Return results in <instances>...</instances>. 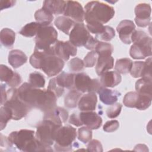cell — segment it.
<instances>
[{
    "label": "cell",
    "instance_id": "cell-4",
    "mask_svg": "<svg viewBox=\"0 0 152 152\" xmlns=\"http://www.w3.org/2000/svg\"><path fill=\"white\" fill-rule=\"evenodd\" d=\"M131 39L134 43L131 46L129 55L133 59H142L151 56L152 40L145 32L135 30Z\"/></svg>",
    "mask_w": 152,
    "mask_h": 152
},
{
    "label": "cell",
    "instance_id": "cell-7",
    "mask_svg": "<svg viewBox=\"0 0 152 152\" xmlns=\"http://www.w3.org/2000/svg\"><path fill=\"white\" fill-rule=\"evenodd\" d=\"M61 126L51 120L43 119L37 126L35 137L45 147H50L55 141L56 130Z\"/></svg>",
    "mask_w": 152,
    "mask_h": 152
},
{
    "label": "cell",
    "instance_id": "cell-24",
    "mask_svg": "<svg viewBox=\"0 0 152 152\" xmlns=\"http://www.w3.org/2000/svg\"><path fill=\"white\" fill-rule=\"evenodd\" d=\"M27 61L26 54L18 49H14L10 52L8 55V62L14 68H18L24 64Z\"/></svg>",
    "mask_w": 152,
    "mask_h": 152
},
{
    "label": "cell",
    "instance_id": "cell-45",
    "mask_svg": "<svg viewBox=\"0 0 152 152\" xmlns=\"http://www.w3.org/2000/svg\"><path fill=\"white\" fill-rule=\"evenodd\" d=\"M151 58L150 57L144 62V65L141 74L142 78L151 81Z\"/></svg>",
    "mask_w": 152,
    "mask_h": 152
},
{
    "label": "cell",
    "instance_id": "cell-5",
    "mask_svg": "<svg viewBox=\"0 0 152 152\" xmlns=\"http://www.w3.org/2000/svg\"><path fill=\"white\" fill-rule=\"evenodd\" d=\"M7 100L3 105L8 107L11 112L12 119L20 120L26 116L31 109L19 98L17 89L11 88L7 91Z\"/></svg>",
    "mask_w": 152,
    "mask_h": 152
},
{
    "label": "cell",
    "instance_id": "cell-26",
    "mask_svg": "<svg viewBox=\"0 0 152 152\" xmlns=\"http://www.w3.org/2000/svg\"><path fill=\"white\" fill-rule=\"evenodd\" d=\"M15 32L8 28H4L1 30L0 40L1 44L7 48H11L15 42Z\"/></svg>",
    "mask_w": 152,
    "mask_h": 152
},
{
    "label": "cell",
    "instance_id": "cell-33",
    "mask_svg": "<svg viewBox=\"0 0 152 152\" xmlns=\"http://www.w3.org/2000/svg\"><path fill=\"white\" fill-rule=\"evenodd\" d=\"M28 83L34 88H43L45 84V79L40 72H34L29 75Z\"/></svg>",
    "mask_w": 152,
    "mask_h": 152
},
{
    "label": "cell",
    "instance_id": "cell-35",
    "mask_svg": "<svg viewBox=\"0 0 152 152\" xmlns=\"http://www.w3.org/2000/svg\"><path fill=\"white\" fill-rule=\"evenodd\" d=\"M138 94L136 91L127 93L123 99L124 104L128 107H135L138 99Z\"/></svg>",
    "mask_w": 152,
    "mask_h": 152
},
{
    "label": "cell",
    "instance_id": "cell-15",
    "mask_svg": "<svg viewBox=\"0 0 152 152\" xmlns=\"http://www.w3.org/2000/svg\"><path fill=\"white\" fill-rule=\"evenodd\" d=\"M0 78L2 82H5L11 88L18 86L22 81L20 74L3 64L0 65Z\"/></svg>",
    "mask_w": 152,
    "mask_h": 152
},
{
    "label": "cell",
    "instance_id": "cell-28",
    "mask_svg": "<svg viewBox=\"0 0 152 152\" xmlns=\"http://www.w3.org/2000/svg\"><path fill=\"white\" fill-rule=\"evenodd\" d=\"M34 18L36 22L42 26H49L53 19V14L43 7L36 11L34 14Z\"/></svg>",
    "mask_w": 152,
    "mask_h": 152
},
{
    "label": "cell",
    "instance_id": "cell-40",
    "mask_svg": "<svg viewBox=\"0 0 152 152\" xmlns=\"http://www.w3.org/2000/svg\"><path fill=\"white\" fill-rule=\"evenodd\" d=\"M48 90L52 91L57 98L61 97L64 93V88L60 87L56 83L55 78H53L50 80Z\"/></svg>",
    "mask_w": 152,
    "mask_h": 152
},
{
    "label": "cell",
    "instance_id": "cell-48",
    "mask_svg": "<svg viewBox=\"0 0 152 152\" xmlns=\"http://www.w3.org/2000/svg\"><path fill=\"white\" fill-rule=\"evenodd\" d=\"M69 123L75 126H80L83 125V123L81 121L79 115L77 113H72L69 119Z\"/></svg>",
    "mask_w": 152,
    "mask_h": 152
},
{
    "label": "cell",
    "instance_id": "cell-42",
    "mask_svg": "<svg viewBox=\"0 0 152 152\" xmlns=\"http://www.w3.org/2000/svg\"><path fill=\"white\" fill-rule=\"evenodd\" d=\"M144 65V62L142 61H135L133 62L129 72L131 75L134 78L140 77L142 74Z\"/></svg>",
    "mask_w": 152,
    "mask_h": 152
},
{
    "label": "cell",
    "instance_id": "cell-47",
    "mask_svg": "<svg viewBox=\"0 0 152 152\" xmlns=\"http://www.w3.org/2000/svg\"><path fill=\"white\" fill-rule=\"evenodd\" d=\"M119 126V123L116 120H111L106 122L103 125V131L107 132H112L116 131Z\"/></svg>",
    "mask_w": 152,
    "mask_h": 152
},
{
    "label": "cell",
    "instance_id": "cell-1",
    "mask_svg": "<svg viewBox=\"0 0 152 152\" xmlns=\"http://www.w3.org/2000/svg\"><path fill=\"white\" fill-rule=\"evenodd\" d=\"M29 61L34 68L41 69L49 77L61 72L65 64L64 61L55 55L53 46L47 50L34 48Z\"/></svg>",
    "mask_w": 152,
    "mask_h": 152
},
{
    "label": "cell",
    "instance_id": "cell-23",
    "mask_svg": "<svg viewBox=\"0 0 152 152\" xmlns=\"http://www.w3.org/2000/svg\"><path fill=\"white\" fill-rule=\"evenodd\" d=\"M66 1L59 0H46L44 1L43 8L48 10L52 14H61L64 13Z\"/></svg>",
    "mask_w": 152,
    "mask_h": 152
},
{
    "label": "cell",
    "instance_id": "cell-22",
    "mask_svg": "<svg viewBox=\"0 0 152 152\" xmlns=\"http://www.w3.org/2000/svg\"><path fill=\"white\" fill-rule=\"evenodd\" d=\"M97 93L99 95L100 101L106 105H112L115 103L118 99V97L121 96V93L103 87Z\"/></svg>",
    "mask_w": 152,
    "mask_h": 152
},
{
    "label": "cell",
    "instance_id": "cell-39",
    "mask_svg": "<svg viewBox=\"0 0 152 152\" xmlns=\"http://www.w3.org/2000/svg\"><path fill=\"white\" fill-rule=\"evenodd\" d=\"M94 51H96L98 55L102 53H107L112 55L113 51V48L110 43L99 41Z\"/></svg>",
    "mask_w": 152,
    "mask_h": 152
},
{
    "label": "cell",
    "instance_id": "cell-34",
    "mask_svg": "<svg viewBox=\"0 0 152 152\" xmlns=\"http://www.w3.org/2000/svg\"><path fill=\"white\" fill-rule=\"evenodd\" d=\"M12 118V115L10 110L3 106L0 109V128L1 130L4 129L7 122Z\"/></svg>",
    "mask_w": 152,
    "mask_h": 152
},
{
    "label": "cell",
    "instance_id": "cell-20",
    "mask_svg": "<svg viewBox=\"0 0 152 152\" xmlns=\"http://www.w3.org/2000/svg\"><path fill=\"white\" fill-rule=\"evenodd\" d=\"M97 97L95 93L90 92L83 95L79 100L78 106L81 111H93L96 109Z\"/></svg>",
    "mask_w": 152,
    "mask_h": 152
},
{
    "label": "cell",
    "instance_id": "cell-27",
    "mask_svg": "<svg viewBox=\"0 0 152 152\" xmlns=\"http://www.w3.org/2000/svg\"><path fill=\"white\" fill-rule=\"evenodd\" d=\"M54 24L59 30L69 35L70 30L74 27L75 23L66 17L59 16L56 18Z\"/></svg>",
    "mask_w": 152,
    "mask_h": 152
},
{
    "label": "cell",
    "instance_id": "cell-44",
    "mask_svg": "<svg viewBox=\"0 0 152 152\" xmlns=\"http://www.w3.org/2000/svg\"><path fill=\"white\" fill-rule=\"evenodd\" d=\"M122 106L119 103H114L106 110V115L109 118H115L119 115Z\"/></svg>",
    "mask_w": 152,
    "mask_h": 152
},
{
    "label": "cell",
    "instance_id": "cell-46",
    "mask_svg": "<svg viewBox=\"0 0 152 152\" xmlns=\"http://www.w3.org/2000/svg\"><path fill=\"white\" fill-rule=\"evenodd\" d=\"M87 151H96L102 152L103 151L102 145L101 142L97 140H92L89 141L87 145Z\"/></svg>",
    "mask_w": 152,
    "mask_h": 152
},
{
    "label": "cell",
    "instance_id": "cell-32",
    "mask_svg": "<svg viewBox=\"0 0 152 152\" xmlns=\"http://www.w3.org/2000/svg\"><path fill=\"white\" fill-rule=\"evenodd\" d=\"M132 61L129 58H121L118 59L116 62L115 69L119 74H126L130 72Z\"/></svg>",
    "mask_w": 152,
    "mask_h": 152
},
{
    "label": "cell",
    "instance_id": "cell-8",
    "mask_svg": "<svg viewBox=\"0 0 152 152\" xmlns=\"http://www.w3.org/2000/svg\"><path fill=\"white\" fill-rule=\"evenodd\" d=\"M58 33L53 26H41L35 37V49L47 50L57 42Z\"/></svg>",
    "mask_w": 152,
    "mask_h": 152
},
{
    "label": "cell",
    "instance_id": "cell-31",
    "mask_svg": "<svg viewBox=\"0 0 152 152\" xmlns=\"http://www.w3.org/2000/svg\"><path fill=\"white\" fill-rule=\"evenodd\" d=\"M41 25L37 22H31L26 24L20 31L19 33L23 36L31 37L37 34Z\"/></svg>",
    "mask_w": 152,
    "mask_h": 152
},
{
    "label": "cell",
    "instance_id": "cell-10",
    "mask_svg": "<svg viewBox=\"0 0 152 152\" xmlns=\"http://www.w3.org/2000/svg\"><path fill=\"white\" fill-rule=\"evenodd\" d=\"M42 91V90L34 88L28 83H23L17 88L19 98L30 109L36 107Z\"/></svg>",
    "mask_w": 152,
    "mask_h": 152
},
{
    "label": "cell",
    "instance_id": "cell-25",
    "mask_svg": "<svg viewBox=\"0 0 152 152\" xmlns=\"http://www.w3.org/2000/svg\"><path fill=\"white\" fill-rule=\"evenodd\" d=\"M74 74L66 73L62 72L57 77H55L57 84L62 88H66L68 89H73Z\"/></svg>",
    "mask_w": 152,
    "mask_h": 152
},
{
    "label": "cell",
    "instance_id": "cell-2",
    "mask_svg": "<svg viewBox=\"0 0 152 152\" xmlns=\"http://www.w3.org/2000/svg\"><path fill=\"white\" fill-rule=\"evenodd\" d=\"M34 134L35 132L33 130L23 129L11 132L8 138L13 145L23 151H53L50 147H46L43 145L36 138Z\"/></svg>",
    "mask_w": 152,
    "mask_h": 152
},
{
    "label": "cell",
    "instance_id": "cell-12",
    "mask_svg": "<svg viewBox=\"0 0 152 152\" xmlns=\"http://www.w3.org/2000/svg\"><path fill=\"white\" fill-rule=\"evenodd\" d=\"M66 17L76 23H83L84 20L85 11L81 5L77 1H66V4L64 12Z\"/></svg>",
    "mask_w": 152,
    "mask_h": 152
},
{
    "label": "cell",
    "instance_id": "cell-49",
    "mask_svg": "<svg viewBox=\"0 0 152 152\" xmlns=\"http://www.w3.org/2000/svg\"><path fill=\"white\" fill-rule=\"evenodd\" d=\"M16 3V1L12 0H1L0 1V10L11 8L13 7Z\"/></svg>",
    "mask_w": 152,
    "mask_h": 152
},
{
    "label": "cell",
    "instance_id": "cell-17",
    "mask_svg": "<svg viewBox=\"0 0 152 152\" xmlns=\"http://www.w3.org/2000/svg\"><path fill=\"white\" fill-rule=\"evenodd\" d=\"M79 116L83 124L90 129H97L102 124V118L95 112L82 111Z\"/></svg>",
    "mask_w": 152,
    "mask_h": 152
},
{
    "label": "cell",
    "instance_id": "cell-16",
    "mask_svg": "<svg viewBox=\"0 0 152 152\" xmlns=\"http://www.w3.org/2000/svg\"><path fill=\"white\" fill-rule=\"evenodd\" d=\"M135 30V26L134 22L129 20L121 21L116 27L119 38L121 41L125 44L131 43V35Z\"/></svg>",
    "mask_w": 152,
    "mask_h": 152
},
{
    "label": "cell",
    "instance_id": "cell-6",
    "mask_svg": "<svg viewBox=\"0 0 152 152\" xmlns=\"http://www.w3.org/2000/svg\"><path fill=\"white\" fill-rule=\"evenodd\" d=\"M77 137L76 129L70 125L61 126L55 133V150L57 151L72 150V142Z\"/></svg>",
    "mask_w": 152,
    "mask_h": 152
},
{
    "label": "cell",
    "instance_id": "cell-9",
    "mask_svg": "<svg viewBox=\"0 0 152 152\" xmlns=\"http://www.w3.org/2000/svg\"><path fill=\"white\" fill-rule=\"evenodd\" d=\"M102 87L100 80L97 78L91 79L84 72L77 73L74 75L73 89L81 93H98Z\"/></svg>",
    "mask_w": 152,
    "mask_h": 152
},
{
    "label": "cell",
    "instance_id": "cell-30",
    "mask_svg": "<svg viewBox=\"0 0 152 152\" xmlns=\"http://www.w3.org/2000/svg\"><path fill=\"white\" fill-rule=\"evenodd\" d=\"M151 86V81L141 78V79L138 80L135 83L136 92H137L139 94L152 96Z\"/></svg>",
    "mask_w": 152,
    "mask_h": 152
},
{
    "label": "cell",
    "instance_id": "cell-19",
    "mask_svg": "<svg viewBox=\"0 0 152 152\" xmlns=\"http://www.w3.org/2000/svg\"><path fill=\"white\" fill-rule=\"evenodd\" d=\"M114 59L110 54H99L96 65V71L98 75L111 69L113 67Z\"/></svg>",
    "mask_w": 152,
    "mask_h": 152
},
{
    "label": "cell",
    "instance_id": "cell-18",
    "mask_svg": "<svg viewBox=\"0 0 152 152\" xmlns=\"http://www.w3.org/2000/svg\"><path fill=\"white\" fill-rule=\"evenodd\" d=\"M68 118V112L65 109L61 107H55L53 109L45 112L43 119H49L56 124L62 125Z\"/></svg>",
    "mask_w": 152,
    "mask_h": 152
},
{
    "label": "cell",
    "instance_id": "cell-21",
    "mask_svg": "<svg viewBox=\"0 0 152 152\" xmlns=\"http://www.w3.org/2000/svg\"><path fill=\"white\" fill-rule=\"evenodd\" d=\"M100 82L103 87H114L118 85L122 77L116 71H106L100 75Z\"/></svg>",
    "mask_w": 152,
    "mask_h": 152
},
{
    "label": "cell",
    "instance_id": "cell-29",
    "mask_svg": "<svg viewBox=\"0 0 152 152\" xmlns=\"http://www.w3.org/2000/svg\"><path fill=\"white\" fill-rule=\"evenodd\" d=\"M81 96V93L75 89H71V90L65 96L64 99V104L66 107L75 108L78 105Z\"/></svg>",
    "mask_w": 152,
    "mask_h": 152
},
{
    "label": "cell",
    "instance_id": "cell-14",
    "mask_svg": "<svg viewBox=\"0 0 152 152\" xmlns=\"http://www.w3.org/2000/svg\"><path fill=\"white\" fill-rule=\"evenodd\" d=\"M151 6L148 4L141 3L135 8V21L140 27H147L151 21Z\"/></svg>",
    "mask_w": 152,
    "mask_h": 152
},
{
    "label": "cell",
    "instance_id": "cell-43",
    "mask_svg": "<svg viewBox=\"0 0 152 152\" xmlns=\"http://www.w3.org/2000/svg\"><path fill=\"white\" fill-rule=\"evenodd\" d=\"M84 64L82 59L78 58H74L69 62V70L72 72H78L83 70Z\"/></svg>",
    "mask_w": 152,
    "mask_h": 152
},
{
    "label": "cell",
    "instance_id": "cell-11",
    "mask_svg": "<svg viewBox=\"0 0 152 152\" xmlns=\"http://www.w3.org/2000/svg\"><path fill=\"white\" fill-rule=\"evenodd\" d=\"M69 35V41L76 47L85 46L92 36L83 23H75Z\"/></svg>",
    "mask_w": 152,
    "mask_h": 152
},
{
    "label": "cell",
    "instance_id": "cell-13",
    "mask_svg": "<svg viewBox=\"0 0 152 152\" xmlns=\"http://www.w3.org/2000/svg\"><path fill=\"white\" fill-rule=\"evenodd\" d=\"M53 46L55 55L64 61H68L70 56H74L77 53V47L69 41L57 40Z\"/></svg>",
    "mask_w": 152,
    "mask_h": 152
},
{
    "label": "cell",
    "instance_id": "cell-36",
    "mask_svg": "<svg viewBox=\"0 0 152 152\" xmlns=\"http://www.w3.org/2000/svg\"><path fill=\"white\" fill-rule=\"evenodd\" d=\"M138 95V99L137 103L135 106V108L141 110H145L148 108L151 104L152 96L139 94Z\"/></svg>",
    "mask_w": 152,
    "mask_h": 152
},
{
    "label": "cell",
    "instance_id": "cell-3",
    "mask_svg": "<svg viewBox=\"0 0 152 152\" xmlns=\"http://www.w3.org/2000/svg\"><path fill=\"white\" fill-rule=\"evenodd\" d=\"M84 8V20L87 24L99 23L103 24L115 15V10L112 7L98 1L88 2Z\"/></svg>",
    "mask_w": 152,
    "mask_h": 152
},
{
    "label": "cell",
    "instance_id": "cell-50",
    "mask_svg": "<svg viewBox=\"0 0 152 152\" xmlns=\"http://www.w3.org/2000/svg\"><path fill=\"white\" fill-rule=\"evenodd\" d=\"M1 104L3 105L4 103L7 100V94L6 91V86L5 84H1Z\"/></svg>",
    "mask_w": 152,
    "mask_h": 152
},
{
    "label": "cell",
    "instance_id": "cell-38",
    "mask_svg": "<svg viewBox=\"0 0 152 152\" xmlns=\"http://www.w3.org/2000/svg\"><path fill=\"white\" fill-rule=\"evenodd\" d=\"M115 36V30L108 26H104V30L101 34L96 36L97 39H100L103 41H110Z\"/></svg>",
    "mask_w": 152,
    "mask_h": 152
},
{
    "label": "cell",
    "instance_id": "cell-37",
    "mask_svg": "<svg viewBox=\"0 0 152 152\" xmlns=\"http://www.w3.org/2000/svg\"><path fill=\"white\" fill-rule=\"evenodd\" d=\"M92 138L91 129L87 126H83L78 130V139L86 144L89 142Z\"/></svg>",
    "mask_w": 152,
    "mask_h": 152
},
{
    "label": "cell",
    "instance_id": "cell-41",
    "mask_svg": "<svg viewBox=\"0 0 152 152\" xmlns=\"http://www.w3.org/2000/svg\"><path fill=\"white\" fill-rule=\"evenodd\" d=\"M98 54L96 51L92 50L88 52L84 58L83 62L84 66L87 68H91L95 65L97 62Z\"/></svg>",
    "mask_w": 152,
    "mask_h": 152
}]
</instances>
